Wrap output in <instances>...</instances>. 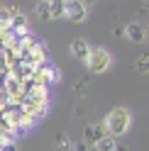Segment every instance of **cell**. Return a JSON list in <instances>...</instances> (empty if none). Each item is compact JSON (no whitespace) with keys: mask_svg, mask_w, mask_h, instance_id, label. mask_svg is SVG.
Segmentation results:
<instances>
[{"mask_svg":"<svg viewBox=\"0 0 149 151\" xmlns=\"http://www.w3.org/2000/svg\"><path fill=\"white\" fill-rule=\"evenodd\" d=\"M76 93H88V81H76Z\"/></svg>","mask_w":149,"mask_h":151,"instance_id":"obj_14","label":"cell"},{"mask_svg":"<svg viewBox=\"0 0 149 151\" xmlns=\"http://www.w3.org/2000/svg\"><path fill=\"white\" fill-rule=\"evenodd\" d=\"M103 127H105V134H110V137L127 134L129 127H132V112H129L127 107H113L108 112Z\"/></svg>","mask_w":149,"mask_h":151,"instance_id":"obj_1","label":"cell"},{"mask_svg":"<svg viewBox=\"0 0 149 151\" xmlns=\"http://www.w3.org/2000/svg\"><path fill=\"white\" fill-rule=\"evenodd\" d=\"M7 93H12V95H15V93H20V83L10 81V83H7Z\"/></svg>","mask_w":149,"mask_h":151,"instance_id":"obj_15","label":"cell"},{"mask_svg":"<svg viewBox=\"0 0 149 151\" xmlns=\"http://www.w3.org/2000/svg\"><path fill=\"white\" fill-rule=\"evenodd\" d=\"M86 17H88V10L83 7L81 0H69V3H66V20H71V22H83Z\"/></svg>","mask_w":149,"mask_h":151,"instance_id":"obj_4","label":"cell"},{"mask_svg":"<svg viewBox=\"0 0 149 151\" xmlns=\"http://www.w3.org/2000/svg\"><path fill=\"white\" fill-rule=\"evenodd\" d=\"M54 141H56V146L61 151H73V141H71L69 134H64V132H56V134H54Z\"/></svg>","mask_w":149,"mask_h":151,"instance_id":"obj_10","label":"cell"},{"mask_svg":"<svg viewBox=\"0 0 149 151\" xmlns=\"http://www.w3.org/2000/svg\"><path fill=\"white\" fill-rule=\"evenodd\" d=\"M59 81H61V71L56 66H51V83H59Z\"/></svg>","mask_w":149,"mask_h":151,"instance_id":"obj_16","label":"cell"},{"mask_svg":"<svg viewBox=\"0 0 149 151\" xmlns=\"http://www.w3.org/2000/svg\"><path fill=\"white\" fill-rule=\"evenodd\" d=\"M37 15L42 20H49V7H46V3H37Z\"/></svg>","mask_w":149,"mask_h":151,"instance_id":"obj_13","label":"cell"},{"mask_svg":"<svg viewBox=\"0 0 149 151\" xmlns=\"http://www.w3.org/2000/svg\"><path fill=\"white\" fill-rule=\"evenodd\" d=\"M115 151H127V149H125V146H120V144H117V146H115Z\"/></svg>","mask_w":149,"mask_h":151,"instance_id":"obj_18","label":"cell"},{"mask_svg":"<svg viewBox=\"0 0 149 151\" xmlns=\"http://www.w3.org/2000/svg\"><path fill=\"white\" fill-rule=\"evenodd\" d=\"M46 7H49V20H64L66 17V3H61V0H49Z\"/></svg>","mask_w":149,"mask_h":151,"instance_id":"obj_8","label":"cell"},{"mask_svg":"<svg viewBox=\"0 0 149 151\" xmlns=\"http://www.w3.org/2000/svg\"><path fill=\"white\" fill-rule=\"evenodd\" d=\"M69 51H71V56H73V59L86 61V59H88V54H90V44H88L86 39H81V37H76V39L71 42Z\"/></svg>","mask_w":149,"mask_h":151,"instance_id":"obj_5","label":"cell"},{"mask_svg":"<svg viewBox=\"0 0 149 151\" xmlns=\"http://www.w3.org/2000/svg\"><path fill=\"white\" fill-rule=\"evenodd\" d=\"M115 146H117V141H115V137H110V134H105L103 139L95 144V151H115Z\"/></svg>","mask_w":149,"mask_h":151,"instance_id":"obj_11","label":"cell"},{"mask_svg":"<svg viewBox=\"0 0 149 151\" xmlns=\"http://www.w3.org/2000/svg\"><path fill=\"white\" fill-rule=\"evenodd\" d=\"M144 3H149V0H144Z\"/></svg>","mask_w":149,"mask_h":151,"instance_id":"obj_21","label":"cell"},{"mask_svg":"<svg viewBox=\"0 0 149 151\" xmlns=\"http://www.w3.org/2000/svg\"><path fill=\"white\" fill-rule=\"evenodd\" d=\"M103 137H105V127L103 124H86V129H83V141L90 144V146H95Z\"/></svg>","mask_w":149,"mask_h":151,"instance_id":"obj_6","label":"cell"},{"mask_svg":"<svg viewBox=\"0 0 149 151\" xmlns=\"http://www.w3.org/2000/svg\"><path fill=\"white\" fill-rule=\"evenodd\" d=\"M0 151H20V149H17V144L12 141V144H0Z\"/></svg>","mask_w":149,"mask_h":151,"instance_id":"obj_17","label":"cell"},{"mask_svg":"<svg viewBox=\"0 0 149 151\" xmlns=\"http://www.w3.org/2000/svg\"><path fill=\"white\" fill-rule=\"evenodd\" d=\"M15 12H17V7H3L0 5V24H10Z\"/></svg>","mask_w":149,"mask_h":151,"instance_id":"obj_12","label":"cell"},{"mask_svg":"<svg viewBox=\"0 0 149 151\" xmlns=\"http://www.w3.org/2000/svg\"><path fill=\"white\" fill-rule=\"evenodd\" d=\"M37 3H49V0H37Z\"/></svg>","mask_w":149,"mask_h":151,"instance_id":"obj_19","label":"cell"},{"mask_svg":"<svg viewBox=\"0 0 149 151\" xmlns=\"http://www.w3.org/2000/svg\"><path fill=\"white\" fill-rule=\"evenodd\" d=\"M61 3H69V0H61Z\"/></svg>","mask_w":149,"mask_h":151,"instance_id":"obj_20","label":"cell"},{"mask_svg":"<svg viewBox=\"0 0 149 151\" xmlns=\"http://www.w3.org/2000/svg\"><path fill=\"white\" fill-rule=\"evenodd\" d=\"M7 27H10L12 32H17L20 39H22V37H27V15H22L20 10H17V12L12 15V20H10V24H7Z\"/></svg>","mask_w":149,"mask_h":151,"instance_id":"obj_7","label":"cell"},{"mask_svg":"<svg viewBox=\"0 0 149 151\" xmlns=\"http://www.w3.org/2000/svg\"><path fill=\"white\" fill-rule=\"evenodd\" d=\"M122 32H125V37L132 44H142V42H147V37H149V29L142 22H127Z\"/></svg>","mask_w":149,"mask_h":151,"instance_id":"obj_3","label":"cell"},{"mask_svg":"<svg viewBox=\"0 0 149 151\" xmlns=\"http://www.w3.org/2000/svg\"><path fill=\"white\" fill-rule=\"evenodd\" d=\"M86 66L90 73H105L110 66H113V54L103 46H90V54L86 59Z\"/></svg>","mask_w":149,"mask_h":151,"instance_id":"obj_2","label":"cell"},{"mask_svg":"<svg viewBox=\"0 0 149 151\" xmlns=\"http://www.w3.org/2000/svg\"><path fill=\"white\" fill-rule=\"evenodd\" d=\"M132 68H135V73L147 76V73H149V54H139L137 59L132 61Z\"/></svg>","mask_w":149,"mask_h":151,"instance_id":"obj_9","label":"cell"}]
</instances>
